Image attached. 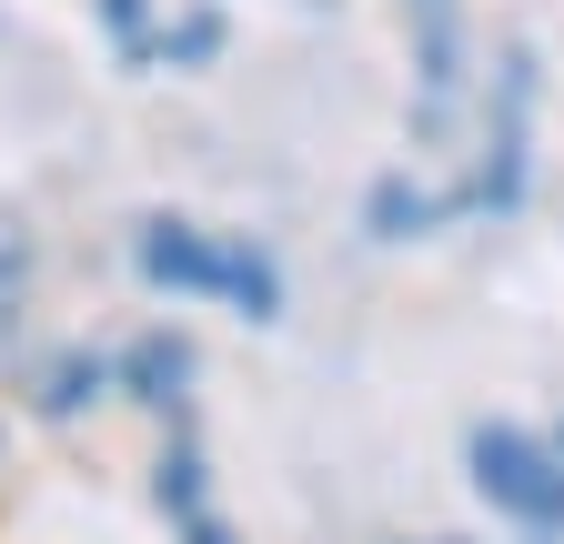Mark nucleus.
<instances>
[{"instance_id": "1", "label": "nucleus", "mask_w": 564, "mask_h": 544, "mask_svg": "<svg viewBox=\"0 0 564 544\" xmlns=\"http://www.w3.org/2000/svg\"><path fill=\"white\" fill-rule=\"evenodd\" d=\"M474 485L505 504V514L564 534V434L534 444V434H514V424H484V434H474Z\"/></svg>"}, {"instance_id": "2", "label": "nucleus", "mask_w": 564, "mask_h": 544, "mask_svg": "<svg viewBox=\"0 0 564 544\" xmlns=\"http://www.w3.org/2000/svg\"><path fill=\"white\" fill-rule=\"evenodd\" d=\"M454 11L464 0H413V21H423V81L454 91Z\"/></svg>"}]
</instances>
